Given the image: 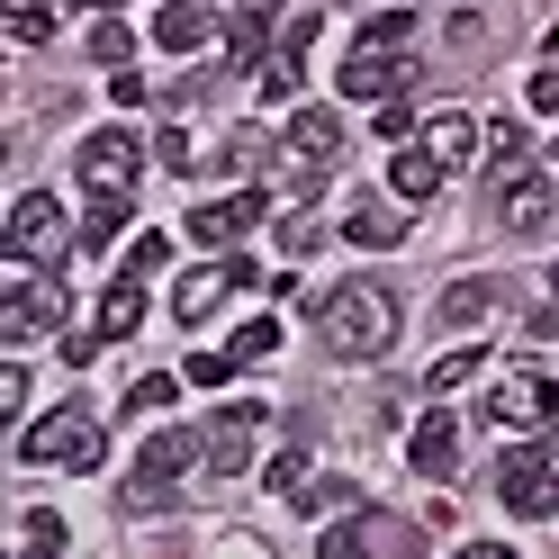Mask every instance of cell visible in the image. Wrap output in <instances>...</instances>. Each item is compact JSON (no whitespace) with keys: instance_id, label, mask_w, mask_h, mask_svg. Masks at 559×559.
Listing matches in <instances>:
<instances>
[{"instance_id":"obj_1","label":"cell","mask_w":559,"mask_h":559,"mask_svg":"<svg viewBox=\"0 0 559 559\" xmlns=\"http://www.w3.org/2000/svg\"><path fill=\"white\" fill-rule=\"evenodd\" d=\"M325 343H334V353L343 361H379V353H389V343H397V298L389 289H379V280H353V289H334L325 298Z\"/></svg>"},{"instance_id":"obj_2","label":"cell","mask_w":559,"mask_h":559,"mask_svg":"<svg viewBox=\"0 0 559 559\" xmlns=\"http://www.w3.org/2000/svg\"><path fill=\"white\" fill-rule=\"evenodd\" d=\"M497 497H506V514H523V523H559V433H533L523 451H506Z\"/></svg>"},{"instance_id":"obj_3","label":"cell","mask_w":559,"mask_h":559,"mask_svg":"<svg viewBox=\"0 0 559 559\" xmlns=\"http://www.w3.org/2000/svg\"><path fill=\"white\" fill-rule=\"evenodd\" d=\"M19 461L27 469H99V415L91 406H55L19 433Z\"/></svg>"},{"instance_id":"obj_4","label":"cell","mask_w":559,"mask_h":559,"mask_svg":"<svg viewBox=\"0 0 559 559\" xmlns=\"http://www.w3.org/2000/svg\"><path fill=\"white\" fill-rule=\"evenodd\" d=\"M487 425H506V433H542V425H559V379H550V370H506L497 397H487Z\"/></svg>"},{"instance_id":"obj_5","label":"cell","mask_w":559,"mask_h":559,"mask_svg":"<svg viewBox=\"0 0 559 559\" xmlns=\"http://www.w3.org/2000/svg\"><path fill=\"white\" fill-rule=\"evenodd\" d=\"M82 190L91 199H127L135 190V171H145V145H135V135L127 127H99V135H82Z\"/></svg>"},{"instance_id":"obj_6","label":"cell","mask_w":559,"mask_h":559,"mask_svg":"<svg viewBox=\"0 0 559 559\" xmlns=\"http://www.w3.org/2000/svg\"><path fill=\"white\" fill-rule=\"evenodd\" d=\"M190 461H207V433H171V425H163L145 451H135V487H127V497H135V506H163L171 478H181Z\"/></svg>"},{"instance_id":"obj_7","label":"cell","mask_w":559,"mask_h":559,"mask_svg":"<svg viewBox=\"0 0 559 559\" xmlns=\"http://www.w3.org/2000/svg\"><path fill=\"white\" fill-rule=\"evenodd\" d=\"M0 325H10V343L55 334V325H63V289H55V280H37V262H10V298H0Z\"/></svg>"},{"instance_id":"obj_8","label":"cell","mask_w":559,"mask_h":559,"mask_svg":"<svg viewBox=\"0 0 559 559\" xmlns=\"http://www.w3.org/2000/svg\"><path fill=\"white\" fill-rule=\"evenodd\" d=\"M63 243H82V235H63V207L46 190H19V207H10V262H63Z\"/></svg>"},{"instance_id":"obj_9","label":"cell","mask_w":559,"mask_h":559,"mask_svg":"<svg viewBox=\"0 0 559 559\" xmlns=\"http://www.w3.org/2000/svg\"><path fill=\"white\" fill-rule=\"evenodd\" d=\"M343 91L379 109V99L415 91V55H406V46H353V55H343Z\"/></svg>"},{"instance_id":"obj_10","label":"cell","mask_w":559,"mask_h":559,"mask_svg":"<svg viewBox=\"0 0 559 559\" xmlns=\"http://www.w3.org/2000/svg\"><path fill=\"white\" fill-rule=\"evenodd\" d=\"M253 442H262V406H217V415H207V469H217V478L253 469Z\"/></svg>"},{"instance_id":"obj_11","label":"cell","mask_w":559,"mask_h":559,"mask_svg":"<svg viewBox=\"0 0 559 559\" xmlns=\"http://www.w3.org/2000/svg\"><path fill=\"white\" fill-rule=\"evenodd\" d=\"M406 461H415V478H461V425H451V415L433 406L425 425L406 433Z\"/></svg>"},{"instance_id":"obj_12","label":"cell","mask_w":559,"mask_h":559,"mask_svg":"<svg viewBox=\"0 0 559 559\" xmlns=\"http://www.w3.org/2000/svg\"><path fill=\"white\" fill-rule=\"evenodd\" d=\"M262 226V190H235V199H207V207H190V235L217 253V243H235V235H253Z\"/></svg>"},{"instance_id":"obj_13","label":"cell","mask_w":559,"mask_h":559,"mask_svg":"<svg viewBox=\"0 0 559 559\" xmlns=\"http://www.w3.org/2000/svg\"><path fill=\"white\" fill-rule=\"evenodd\" d=\"M226 289H235V262H207V271H181L171 280V317L181 325H207L226 307Z\"/></svg>"},{"instance_id":"obj_14","label":"cell","mask_w":559,"mask_h":559,"mask_svg":"<svg viewBox=\"0 0 559 559\" xmlns=\"http://www.w3.org/2000/svg\"><path fill=\"white\" fill-rule=\"evenodd\" d=\"M497 217H506L514 235H533V226H550V181H542V171H514V181L497 190Z\"/></svg>"},{"instance_id":"obj_15","label":"cell","mask_w":559,"mask_h":559,"mask_svg":"<svg viewBox=\"0 0 559 559\" xmlns=\"http://www.w3.org/2000/svg\"><path fill=\"white\" fill-rule=\"evenodd\" d=\"M289 154L298 163H334L343 154V118L334 109H289Z\"/></svg>"},{"instance_id":"obj_16","label":"cell","mask_w":559,"mask_h":559,"mask_svg":"<svg viewBox=\"0 0 559 559\" xmlns=\"http://www.w3.org/2000/svg\"><path fill=\"white\" fill-rule=\"evenodd\" d=\"M442 171H451V163H442L433 145H397V163H389V190L415 207V199H433V190H442Z\"/></svg>"},{"instance_id":"obj_17","label":"cell","mask_w":559,"mask_h":559,"mask_svg":"<svg viewBox=\"0 0 559 559\" xmlns=\"http://www.w3.org/2000/svg\"><path fill=\"white\" fill-rule=\"evenodd\" d=\"M343 243H361V253H389V243H406V217L379 199H353V217H343Z\"/></svg>"},{"instance_id":"obj_18","label":"cell","mask_w":559,"mask_h":559,"mask_svg":"<svg viewBox=\"0 0 559 559\" xmlns=\"http://www.w3.org/2000/svg\"><path fill=\"white\" fill-rule=\"evenodd\" d=\"M207 27H217V19H207L199 0H171V10L154 19V46H163V55H199V46H207Z\"/></svg>"},{"instance_id":"obj_19","label":"cell","mask_w":559,"mask_h":559,"mask_svg":"<svg viewBox=\"0 0 559 559\" xmlns=\"http://www.w3.org/2000/svg\"><path fill=\"white\" fill-rule=\"evenodd\" d=\"M262 55H271V10H235L226 19V63L235 73H262Z\"/></svg>"},{"instance_id":"obj_20","label":"cell","mask_w":559,"mask_h":559,"mask_svg":"<svg viewBox=\"0 0 559 559\" xmlns=\"http://www.w3.org/2000/svg\"><path fill=\"white\" fill-rule=\"evenodd\" d=\"M487 307H497V289H487V280H451L433 317H442V334H469V325H487Z\"/></svg>"},{"instance_id":"obj_21","label":"cell","mask_w":559,"mask_h":559,"mask_svg":"<svg viewBox=\"0 0 559 559\" xmlns=\"http://www.w3.org/2000/svg\"><path fill=\"white\" fill-rule=\"evenodd\" d=\"M135 325H145V280H127V271H118V289L99 298V334H109V343H127Z\"/></svg>"},{"instance_id":"obj_22","label":"cell","mask_w":559,"mask_h":559,"mask_svg":"<svg viewBox=\"0 0 559 559\" xmlns=\"http://www.w3.org/2000/svg\"><path fill=\"white\" fill-rule=\"evenodd\" d=\"M262 99H271V109H289V99H298V82H307V55H289V46H280V55H262Z\"/></svg>"},{"instance_id":"obj_23","label":"cell","mask_w":559,"mask_h":559,"mask_svg":"<svg viewBox=\"0 0 559 559\" xmlns=\"http://www.w3.org/2000/svg\"><path fill=\"white\" fill-rule=\"evenodd\" d=\"M425 145H433L442 163H469V154H478V118H461V109H442V118L425 127Z\"/></svg>"},{"instance_id":"obj_24","label":"cell","mask_w":559,"mask_h":559,"mask_svg":"<svg viewBox=\"0 0 559 559\" xmlns=\"http://www.w3.org/2000/svg\"><path fill=\"white\" fill-rule=\"evenodd\" d=\"M171 397H181V379H163V370H145V379H135V389H127V415H135V425H154V415H163Z\"/></svg>"},{"instance_id":"obj_25","label":"cell","mask_w":559,"mask_h":559,"mask_svg":"<svg viewBox=\"0 0 559 559\" xmlns=\"http://www.w3.org/2000/svg\"><path fill=\"white\" fill-rule=\"evenodd\" d=\"M127 226V199H91V217H82V253H109Z\"/></svg>"},{"instance_id":"obj_26","label":"cell","mask_w":559,"mask_h":559,"mask_svg":"<svg viewBox=\"0 0 559 559\" xmlns=\"http://www.w3.org/2000/svg\"><path fill=\"white\" fill-rule=\"evenodd\" d=\"M10 37L19 46H46L55 37V0H10Z\"/></svg>"},{"instance_id":"obj_27","label":"cell","mask_w":559,"mask_h":559,"mask_svg":"<svg viewBox=\"0 0 559 559\" xmlns=\"http://www.w3.org/2000/svg\"><path fill=\"white\" fill-rule=\"evenodd\" d=\"M461 379H478V343H461V353H442V361L425 370V389H433V397H451Z\"/></svg>"},{"instance_id":"obj_28","label":"cell","mask_w":559,"mask_h":559,"mask_svg":"<svg viewBox=\"0 0 559 559\" xmlns=\"http://www.w3.org/2000/svg\"><path fill=\"white\" fill-rule=\"evenodd\" d=\"M262 487L271 497H307V451H280V461L262 469Z\"/></svg>"},{"instance_id":"obj_29","label":"cell","mask_w":559,"mask_h":559,"mask_svg":"<svg viewBox=\"0 0 559 559\" xmlns=\"http://www.w3.org/2000/svg\"><path fill=\"white\" fill-rule=\"evenodd\" d=\"M127 55H135V37H127L118 19H99V27H91V63H109V73H118Z\"/></svg>"},{"instance_id":"obj_30","label":"cell","mask_w":559,"mask_h":559,"mask_svg":"<svg viewBox=\"0 0 559 559\" xmlns=\"http://www.w3.org/2000/svg\"><path fill=\"white\" fill-rule=\"evenodd\" d=\"M19 550H63V514H19Z\"/></svg>"},{"instance_id":"obj_31","label":"cell","mask_w":559,"mask_h":559,"mask_svg":"<svg viewBox=\"0 0 559 559\" xmlns=\"http://www.w3.org/2000/svg\"><path fill=\"white\" fill-rule=\"evenodd\" d=\"M415 37V19L406 10H379V19H361V46H406Z\"/></svg>"},{"instance_id":"obj_32","label":"cell","mask_w":559,"mask_h":559,"mask_svg":"<svg viewBox=\"0 0 559 559\" xmlns=\"http://www.w3.org/2000/svg\"><path fill=\"white\" fill-rule=\"evenodd\" d=\"M271 343H280V325H271V317H253V325H235V343H226V353H235V361H262Z\"/></svg>"},{"instance_id":"obj_33","label":"cell","mask_w":559,"mask_h":559,"mask_svg":"<svg viewBox=\"0 0 559 559\" xmlns=\"http://www.w3.org/2000/svg\"><path fill=\"white\" fill-rule=\"evenodd\" d=\"M163 262H171V243H163V235H145V243H127V280H154Z\"/></svg>"},{"instance_id":"obj_34","label":"cell","mask_w":559,"mask_h":559,"mask_svg":"<svg viewBox=\"0 0 559 559\" xmlns=\"http://www.w3.org/2000/svg\"><path fill=\"white\" fill-rule=\"evenodd\" d=\"M154 163H163V171H199V163H190V135H181V127H163V135H154Z\"/></svg>"},{"instance_id":"obj_35","label":"cell","mask_w":559,"mask_h":559,"mask_svg":"<svg viewBox=\"0 0 559 559\" xmlns=\"http://www.w3.org/2000/svg\"><path fill=\"white\" fill-rule=\"evenodd\" d=\"M317 550H325V559H353V550H370V523H334V533H325Z\"/></svg>"},{"instance_id":"obj_36","label":"cell","mask_w":559,"mask_h":559,"mask_svg":"<svg viewBox=\"0 0 559 559\" xmlns=\"http://www.w3.org/2000/svg\"><path fill=\"white\" fill-rule=\"evenodd\" d=\"M379 135H389V145H406V135H415V109H406V99H379Z\"/></svg>"},{"instance_id":"obj_37","label":"cell","mask_w":559,"mask_h":559,"mask_svg":"<svg viewBox=\"0 0 559 559\" xmlns=\"http://www.w3.org/2000/svg\"><path fill=\"white\" fill-rule=\"evenodd\" d=\"M109 99H118V109H145L154 91H145V73H127V63H118V73H109Z\"/></svg>"},{"instance_id":"obj_38","label":"cell","mask_w":559,"mask_h":559,"mask_svg":"<svg viewBox=\"0 0 559 559\" xmlns=\"http://www.w3.org/2000/svg\"><path fill=\"white\" fill-rule=\"evenodd\" d=\"M487 154H497V163H523V127L497 118V127H487Z\"/></svg>"},{"instance_id":"obj_39","label":"cell","mask_w":559,"mask_h":559,"mask_svg":"<svg viewBox=\"0 0 559 559\" xmlns=\"http://www.w3.org/2000/svg\"><path fill=\"white\" fill-rule=\"evenodd\" d=\"M181 379H199V389H217V379H235V353H199Z\"/></svg>"},{"instance_id":"obj_40","label":"cell","mask_w":559,"mask_h":559,"mask_svg":"<svg viewBox=\"0 0 559 559\" xmlns=\"http://www.w3.org/2000/svg\"><path fill=\"white\" fill-rule=\"evenodd\" d=\"M19 406H27V370L10 361V370H0V415H10V425H19Z\"/></svg>"},{"instance_id":"obj_41","label":"cell","mask_w":559,"mask_h":559,"mask_svg":"<svg viewBox=\"0 0 559 559\" xmlns=\"http://www.w3.org/2000/svg\"><path fill=\"white\" fill-rule=\"evenodd\" d=\"M523 99H533V109H559V63H542V73H533V91H523Z\"/></svg>"},{"instance_id":"obj_42","label":"cell","mask_w":559,"mask_h":559,"mask_svg":"<svg viewBox=\"0 0 559 559\" xmlns=\"http://www.w3.org/2000/svg\"><path fill=\"white\" fill-rule=\"evenodd\" d=\"M91 10H127V0H91Z\"/></svg>"},{"instance_id":"obj_43","label":"cell","mask_w":559,"mask_h":559,"mask_svg":"<svg viewBox=\"0 0 559 559\" xmlns=\"http://www.w3.org/2000/svg\"><path fill=\"white\" fill-rule=\"evenodd\" d=\"M550 289H559V262H550Z\"/></svg>"}]
</instances>
